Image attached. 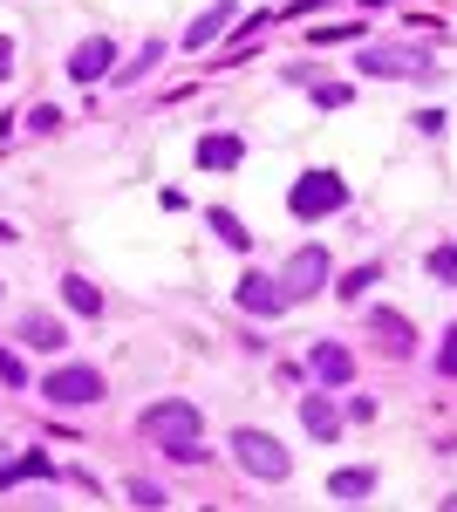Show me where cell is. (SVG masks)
<instances>
[{
  "instance_id": "obj_16",
  "label": "cell",
  "mask_w": 457,
  "mask_h": 512,
  "mask_svg": "<svg viewBox=\"0 0 457 512\" xmlns=\"http://www.w3.org/2000/svg\"><path fill=\"white\" fill-rule=\"evenodd\" d=\"M369 492H376V472H369V465L328 472V499H369Z\"/></svg>"
},
{
  "instance_id": "obj_19",
  "label": "cell",
  "mask_w": 457,
  "mask_h": 512,
  "mask_svg": "<svg viewBox=\"0 0 457 512\" xmlns=\"http://www.w3.org/2000/svg\"><path fill=\"white\" fill-rule=\"evenodd\" d=\"M382 280V260H369V267H355V274H342V301H362L369 287Z\"/></svg>"
},
{
  "instance_id": "obj_27",
  "label": "cell",
  "mask_w": 457,
  "mask_h": 512,
  "mask_svg": "<svg viewBox=\"0 0 457 512\" xmlns=\"http://www.w3.org/2000/svg\"><path fill=\"white\" fill-rule=\"evenodd\" d=\"M355 35H362V28H314L307 41H321V48H328V41H355Z\"/></svg>"
},
{
  "instance_id": "obj_4",
  "label": "cell",
  "mask_w": 457,
  "mask_h": 512,
  "mask_svg": "<svg viewBox=\"0 0 457 512\" xmlns=\"http://www.w3.org/2000/svg\"><path fill=\"white\" fill-rule=\"evenodd\" d=\"M335 274V260H328V246H294L287 253V267H280V294H287V308L307 301V294H321Z\"/></svg>"
},
{
  "instance_id": "obj_9",
  "label": "cell",
  "mask_w": 457,
  "mask_h": 512,
  "mask_svg": "<svg viewBox=\"0 0 457 512\" xmlns=\"http://www.w3.org/2000/svg\"><path fill=\"white\" fill-rule=\"evenodd\" d=\"M369 335H376V349H389V355H417V328L396 315V308H369Z\"/></svg>"
},
{
  "instance_id": "obj_26",
  "label": "cell",
  "mask_w": 457,
  "mask_h": 512,
  "mask_svg": "<svg viewBox=\"0 0 457 512\" xmlns=\"http://www.w3.org/2000/svg\"><path fill=\"white\" fill-rule=\"evenodd\" d=\"M157 55H164V41H151V48H144V55H130V69H123V76H144V69H151Z\"/></svg>"
},
{
  "instance_id": "obj_10",
  "label": "cell",
  "mask_w": 457,
  "mask_h": 512,
  "mask_svg": "<svg viewBox=\"0 0 457 512\" xmlns=\"http://www.w3.org/2000/svg\"><path fill=\"white\" fill-rule=\"evenodd\" d=\"M307 362H314V376H321L328 390H348V383H355V355H348L342 342H314Z\"/></svg>"
},
{
  "instance_id": "obj_14",
  "label": "cell",
  "mask_w": 457,
  "mask_h": 512,
  "mask_svg": "<svg viewBox=\"0 0 457 512\" xmlns=\"http://www.w3.org/2000/svg\"><path fill=\"white\" fill-rule=\"evenodd\" d=\"M239 158H246V144H239L232 130H212V137L198 144V164H205V171H232Z\"/></svg>"
},
{
  "instance_id": "obj_3",
  "label": "cell",
  "mask_w": 457,
  "mask_h": 512,
  "mask_svg": "<svg viewBox=\"0 0 457 512\" xmlns=\"http://www.w3.org/2000/svg\"><path fill=\"white\" fill-rule=\"evenodd\" d=\"M342 205H348V185L335 171H301L294 192H287V212H294V219H328V212H342Z\"/></svg>"
},
{
  "instance_id": "obj_15",
  "label": "cell",
  "mask_w": 457,
  "mask_h": 512,
  "mask_svg": "<svg viewBox=\"0 0 457 512\" xmlns=\"http://www.w3.org/2000/svg\"><path fill=\"white\" fill-rule=\"evenodd\" d=\"M21 342H28V349L62 355V342H69V335H62V321H55V315H21Z\"/></svg>"
},
{
  "instance_id": "obj_28",
  "label": "cell",
  "mask_w": 457,
  "mask_h": 512,
  "mask_svg": "<svg viewBox=\"0 0 457 512\" xmlns=\"http://www.w3.org/2000/svg\"><path fill=\"white\" fill-rule=\"evenodd\" d=\"M7 76H14V41L0 35V82H7Z\"/></svg>"
},
{
  "instance_id": "obj_8",
  "label": "cell",
  "mask_w": 457,
  "mask_h": 512,
  "mask_svg": "<svg viewBox=\"0 0 457 512\" xmlns=\"http://www.w3.org/2000/svg\"><path fill=\"white\" fill-rule=\"evenodd\" d=\"M239 308L260 315V321H273V315H287V294H280V280H273V274H246V280H239Z\"/></svg>"
},
{
  "instance_id": "obj_25",
  "label": "cell",
  "mask_w": 457,
  "mask_h": 512,
  "mask_svg": "<svg viewBox=\"0 0 457 512\" xmlns=\"http://www.w3.org/2000/svg\"><path fill=\"white\" fill-rule=\"evenodd\" d=\"M437 369H444V376H457V328L444 335V349H437Z\"/></svg>"
},
{
  "instance_id": "obj_5",
  "label": "cell",
  "mask_w": 457,
  "mask_h": 512,
  "mask_svg": "<svg viewBox=\"0 0 457 512\" xmlns=\"http://www.w3.org/2000/svg\"><path fill=\"white\" fill-rule=\"evenodd\" d=\"M103 390H110V383H103L96 362H55V369L41 376V396H48V403H96Z\"/></svg>"
},
{
  "instance_id": "obj_17",
  "label": "cell",
  "mask_w": 457,
  "mask_h": 512,
  "mask_svg": "<svg viewBox=\"0 0 457 512\" xmlns=\"http://www.w3.org/2000/svg\"><path fill=\"white\" fill-rule=\"evenodd\" d=\"M423 274L444 280V287H457V246H430V253H423Z\"/></svg>"
},
{
  "instance_id": "obj_20",
  "label": "cell",
  "mask_w": 457,
  "mask_h": 512,
  "mask_svg": "<svg viewBox=\"0 0 457 512\" xmlns=\"http://www.w3.org/2000/svg\"><path fill=\"white\" fill-rule=\"evenodd\" d=\"M212 233L226 239L232 253H246V226H239V219H232V212H212Z\"/></svg>"
},
{
  "instance_id": "obj_24",
  "label": "cell",
  "mask_w": 457,
  "mask_h": 512,
  "mask_svg": "<svg viewBox=\"0 0 457 512\" xmlns=\"http://www.w3.org/2000/svg\"><path fill=\"white\" fill-rule=\"evenodd\" d=\"M28 130H62V110H48V103H41V110H28Z\"/></svg>"
},
{
  "instance_id": "obj_29",
  "label": "cell",
  "mask_w": 457,
  "mask_h": 512,
  "mask_svg": "<svg viewBox=\"0 0 457 512\" xmlns=\"http://www.w3.org/2000/svg\"><path fill=\"white\" fill-rule=\"evenodd\" d=\"M314 7H335V0H294V14H314Z\"/></svg>"
},
{
  "instance_id": "obj_1",
  "label": "cell",
  "mask_w": 457,
  "mask_h": 512,
  "mask_svg": "<svg viewBox=\"0 0 457 512\" xmlns=\"http://www.w3.org/2000/svg\"><path fill=\"white\" fill-rule=\"evenodd\" d=\"M198 403H185V396H164V403H151L144 410V437L151 444H164L171 458H185V465H198Z\"/></svg>"
},
{
  "instance_id": "obj_23",
  "label": "cell",
  "mask_w": 457,
  "mask_h": 512,
  "mask_svg": "<svg viewBox=\"0 0 457 512\" xmlns=\"http://www.w3.org/2000/svg\"><path fill=\"white\" fill-rule=\"evenodd\" d=\"M123 492H130V499H137V506H164V485H151V478H130V485H123Z\"/></svg>"
},
{
  "instance_id": "obj_11",
  "label": "cell",
  "mask_w": 457,
  "mask_h": 512,
  "mask_svg": "<svg viewBox=\"0 0 457 512\" xmlns=\"http://www.w3.org/2000/svg\"><path fill=\"white\" fill-rule=\"evenodd\" d=\"M232 21H239V14H232V0H219V7H205V14H198V21L185 28V48H212V41L226 35Z\"/></svg>"
},
{
  "instance_id": "obj_18",
  "label": "cell",
  "mask_w": 457,
  "mask_h": 512,
  "mask_svg": "<svg viewBox=\"0 0 457 512\" xmlns=\"http://www.w3.org/2000/svg\"><path fill=\"white\" fill-rule=\"evenodd\" d=\"M21 478H55V465H48L41 451H28L21 465H7V472H0V492H7V485H21Z\"/></svg>"
},
{
  "instance_id": "obj_2",
  "label": "cell",
  "mask_w": 457,
  "mask_h": 512,
  "mask_svg": "<svg viewBox=\"0 0 457 512\" xmlns=\"http://www.w3.org/2000/svg\"><path fill=\"white\" fill-rule=\"evenodd\" d=\"M232 458H239V472L260 478V485H280V478L294 472V458H287V444L267 431H253V424H239L232 431Z\"/></svg>"
},
{
  "instance_id": "obj_22",
  "label": "cell",
  "mask_w": 457,
  "mask_h": 512,
  "mask_svg": "<svg viewBox=\"0 0 457 512\" xmlns=\"http://www.w3.org/2000/svg\"><path fill=\"white\" fill-rule=\"evenodd\" d=\"M348 96H355V89H348V82H321V89H314V103H321V110H342Z\"/></svg>"
},
{
  "instance_id": "obj_6",
  "label": "cell",
  "mask_w": 457,
  "mask_h": 512,
  "mask_svg": "<svg viewBox=\"0 0 457 512\" xmlns=\"http://www.w3.org/2000/svg\"><path fill=\"white\" fill-rule=\"evenodd\" d=\"M362 76H410V82H430L437 76V55L430 48H362L355 55Z\"/></svg>"
},
{
  "instance_id": "obj_30",
  "label": "cell",
  "mask_w": 457,
  "mask_h": 512,
  "mask_svg": "<svg viewBox=\"0 0 457 512\" xmlns=\"http://www.w3.org/2000/svg\"><path fill=\"white\" fill-rule=\"evenodd\" d=\"M362 7H389V0H362Z\"/></svg>"
},
{
  "instance_id": "obj_21",
  "label": "cell",
  "mask_w": 457,
  "mask_h": 512,
  "mask_svg": "<svg viewBox=\"0 0 457 512\" xmlns=\"http://www.w3.org/2000/svg\"><path fill=\"white\" fill-rule=\"evenodd\" d=\"M0 383H7V390H21V383H28V369H21V355L7 349V342H0Z\"/></svg>"
},
{
  "instance_id": "obj_7",
  "label": "cell",
  "mask_w": 457,
  "mask_h": 512,
  "mask_svg": "<svg viewBox=\"0 0 457 512\" xmlns=\"http://www.w3.org/2000/svg\"><path fill=\"white\" fill-rule=\"evenodd\" d=\"M69 76H76V82H103V76H116V41H110V35L76 41V48H69Z\"/></svg>"
},
{
  "instance_id": "obj_13",
  "label": "cell",
  "mask_w": 457,
  "mask_h": 512,
  "mask_svg": "<svg viewBox=\"0 0 457 512\" xmlns=\"http://www.w3.org/2000/svg\"><path fill=\"white\" fill-rule=\"evenodd\" d=\"M62 301H69V308H76L82 321L110 315V301H103V287H96V280H82V274H69V280H62Z\"/></svg>"
},
{
  "instance_id": "obj_12",
  "label": "cell",
  "mask_w": 457,
  "mask_h": 512,
  "mask_svg": "<svg viewBox=\"0 0 457 512\" xmlns=\"http://www.w3.org/2000/svg\"><path fill=\"white\" fill-rule=\"evenodd\" d=\"M301 424H307V437H342V410L328 403V396H301Z\"/></svg>"
}]
</instances>
